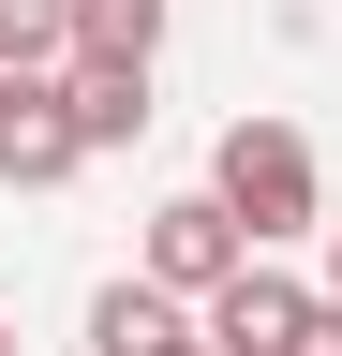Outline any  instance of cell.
I'll return each instance as SVG.
<instances>
[{
    "label": "cell",
    "mask_w": 342,
    "mask_h": 356,
    "mask_svg": "<svg viewBox=\"0 0 342 356\" xmlns=\"http://www.w3.org/2000/svg\"><path fill=\"white\" fill-rule=\"evenodd\" d=\"M75 60V0H0V74H45Z\"/></svg>",
    "instance_id": "52a82bcc"
},
{
    "label": "cell",
    "mask_w": 342,
    "mask_h": 356,
    "mask_svg": "<svg viewBox=\"0 0 342 356\" xmlns=\"http://www.w3.org/2000/svg\"><path fill=\"white\" fill-rule=\"evenodd\" d=\"M0 356H15V327H0Z\"/></svg>",
    "instance_id": "8fae6325"
},
{
    "label": "cell",
    "mask_w": 342,
    "mask_h": 356,
    "mask_svg": "<svg viewBox=\"0 0 342 356\" xmlns=\"http://www.w3.org/2000/svg\"><path fill=\"white\" fill-rule=\"evenodd\" d=\"M297 356H342V297H327V312H313V341H297Z\"/></svg>",
    "instance_id": "ba28073f"
},
{
    "label": "cell",
    "mask_w": 342,
    "mask_h": 356,
    "mask_svg": "<svg viewBox=\"0 0 342 356\" xmlns=\"http://www.w3.org/2000/svg\"><path fill=\"white\" fill-rule=\"evenodd\" d=\"M149 356H224V341H208V327H179V341H149Z\"/></svg>",
    "instance_id": "9c48e42d"
},
{
    "label": "cell",
    "mask_w": 342,
    "mask_h": 356,
    "mask_svg": "<svg viewBox=\"0 0 342 356\" xmlns=\"http://www.w3.org/2000/svg\"><path fill=\"white\" fill-rule=\"evenodd\" d=\"M313 312H327L313 282H283V267L253 252L238 282H208V297H194V327L224 341V356H297V341H313Z\"/></svg>",
    "instance_id": "277c9868"
},
{
    "label": "cell",
    "mask_w": 342,
    "mask_h": 356,
    "mask_svg": "<svg viewBox=\"0 0 342 356\" xmlns=\"http://www.w3.org/2000/svg\"><path fill=\"white\" fill-rule=\"evenodd\" d=\"M90 163V119H75V74H0V193H60Z\"/></svg>",
    "instance_id": "7a4b0ae2"
},
{
    "label": "cell",
    "mask_w": 342,
    "mask_h": 356,
    "mask_svg": "<svg viewBox=\"0 0 342 356\" xmlns=\"http://www.w3.org/2000/svg\"><path fill=\"white\" fill-rule=\"evenodd\" d=\"M60 74H75V119H90V163L149 134V74H119V60H60Z\"/></svg>",
    "instance_id": "5b68a950"
},
{
    "label": "cell",
    "mask_w": 342,
    "mask_h": 356,
    "mask_svg": "<svg viewBox=\"0 0 342 356\" xmlns=\"http://www.w3.org/2000/svg\"><path fill=\"white\" fill-rule=\"evenodd\" d=\"M327 297H342V222H327Z\"/></svg>",
    "instance_id": "30bf717a"
},
{
    "label": "cell",
    "mask_w": 342,
    "mask_h": 356,
    "mask_svg": "<svg viewBox=\"0 0 342 356\" xmlns=\"http://www.w3.org/2000/svg\"><path fill=\"white\" fill-rule=\"evenodd\" d=\"M75 60L149 74V60H164V0H75Z\"/></svg>",
    "instance_id": "8992f818"
},
{
    "label": "cell",
    "mask_w": 342,
    "mask_h": 356,
    "mask_svg": "<svg viewBox=\"0 0 342 356\" xmlns=\"http://www.w3.org/2000/svg\"><path fill=\"white\" fill-rule=\"evenodd\" d=\"M208 193H224L253 238H297V222L327 208V178H313V149H297L283 119H224V149H208Z\"/></svg>",
    "instance_id": "6da1fadb"
},
{
    "label": "cell",
    "mask_w": 342,
    "mask_h": 356,
    "mask_svg": "<svg viewBox=\"0 0 342 356\" xmlns=\"http://www.w3.org/2000/svg\"><path fill=\"white\" fill-rule=\"evenodd\" d=\"M253 252H268V238H253V222H238L224 193H164V208H149V282H179V297L238 282Z\"/></svg>",
    "instance_id": "3957f363"
}]
</instances>
